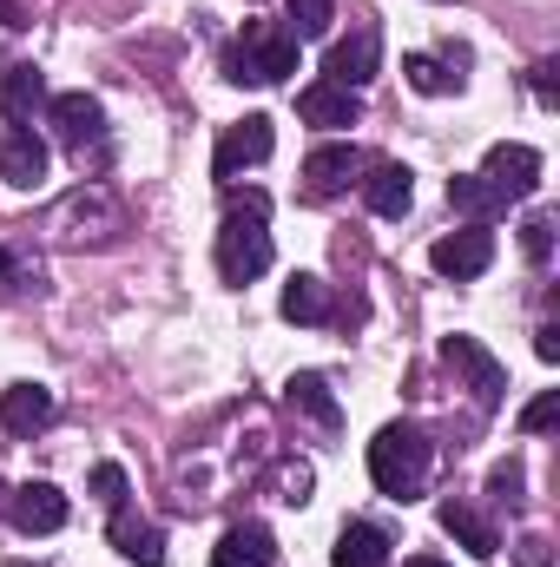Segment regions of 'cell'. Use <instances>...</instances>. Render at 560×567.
<instances>
[{
  "instance_id": "obj_1",
  "label": "cell",
  "mask_w": 560,
  "mask_h": 567,
  "mask_svg": "<svg viewBox=\"0 0 560 567\" xmlns=\"http://www.w3.org/2000/svg\"><path fill=\"white\" fill-rule=\"evenodd\" d=\"M428 468H435V442L416 423L376 429V442H370V482L390 502H416L422 488H428Z\"/></svg>"
},
{
  "instance_id": "obj_2",
  "label": "cell",
  "mask_w": 560,
  "mask_h": 567,
  "mask_svg": "<svg viewBox=\"0 0 560 567\" xmlns=\"http://www.w3.org/2000/svg\"><path fill=\"white\" fill-rule=\"evenodd\" d=\"M290 73H297L290 27H278V20H245V33L225 53V80H238V86H278Z\"/></svg>"
},
{
  "instance_id": "obj_3",
  "label": "cell",
  "mask_w": 560,
  "mask_h": 567,
  "mask_svg": "<svg viewBox=\"0 0 560 567\" xmlns=\"http://www.w3.org/2000/svg\"><path fill=\"white\" fill-rule=\"evenodd\" d=\"M265 218H271V212H245V205L225 212V225H218V278L225 284H251V278L271 271L278 245H271Z\"/></svg>"
},
{
  "instance_id": "obj_4",
  "label": "cell",
  "mask_w": 560,
  "mask_h": 567,
  "mask_svg": "<svg viewBox=\"0 0 560 567\" xmlns=\"http://www.w3.org/2000/svg\"><path fill=\"white\" fill-rule=\"evenodd\" d=\"M86 225H100V245H113V238L126 231V212L113 205V192H100V185H86V192H73V198H60V212H53V231H60L66 245H86Z\"/></svg>"
},
{
  "instance_id": "obj_5",
  "label": "cell",
  "mask_w": 560,
  "mask_h": 567,
  "mask_svg": "<svg viewBox=\"0 0 560 567\" xmlns=\"http://www.w3.org/2000/svg\"><path fill=\"white\" fill-rule=\"evenodd\" d=\"M442 363L468 377V390H475L481 410H501V396H508V370H501V357H495L488 343H475V337H442Z\"/></svg>"
},
{
  "instance_id": "obj_6",
  "label": "cell",
  "mask_w": 560,
  "mask_h": 567,
  "mask_svg": "<svg viewBox=\"0 0 560 567\" xmlns=\"http://www.w3.org/2000/svg\"><path fill=\"white\" fill-rule=\"evenodd\" d=\"M481 185H488L501 205L535 198V192H541V152H535V145H495V152L481 158Z\"/></svg>"
},
{
  "instance_id": "obj_7",
  "label": "cell",
  "mask_w": 560,
  "mask_h": 567,
  "mask_svg": "<svg viewBox=\"0 0 560 567\" xmlns=\"http://www.w3.org/2000/svg\"><path fill=\"white\" fill-rule=\"evenodd\" d=\"M428 265L455 284L481 278V271L495 265V231H488V225H462V231H448V238L428 245Z\"/></svg>"
},
{
  "instance_id": "obj_8",
  "label": "cell",
  "mask_w": 560,
  "mask_h": 567,
  "mask_svg": "<svg viewBox=\"0 0 560 567\" xmlns=\"http://www.w3.org/2000/svg\"><path fill=\"white\" fill-rule=\"evenodd\" d=\"M376 73H383V40H376V27H356L350 40H336V47L323 53V80H330V86L363 93Z\"/></svg>"
},
{
  "instance_id": "obj_9",
  "label": "cell",
  "mask_w": 560,
  "mask_h": 567,
  "mask_svg": "<svg viewBox=\"0 0 560 567\" xmlns=\"http://www.w3.org/2000/svg\"><path fill=\"white\" fill-rule=\"evenodd\" d=\"M271 145H278V126H271L265 113H251V120L225 126V140H218V152H211V172H218V178H238L245 165H265Z\"/></svg>"
},
{
  "instance_id": "obj_10",
  "label": "cell",
  "mask_w": 560,
  "mask_h": 567,
  "mask_svg": "<svg viewBox=\"0 0 560 567\" xmlns=\"http://www.w3.org/2000/svg\"><path fill=\"white\" fill-rule=\"evenodd\" d=\"M363 172H370L363 145H317V152L303 158V185H310L317 198H336V192H350V178H363Z\"/></svg>"
},
{
  "instance_id": "obj_11",
  "label": "cell",
  "mask_w": 560,
  "mask_h": 567,
  "mask_svg": "<svg viewBox=\"0 0 560 567\" xmlns=\"http://www.w3.org/2000/svg\"><path fill=\"white\" fill-rule=\"evenodd\" d=\"M46 126H53L66 145L86 152V145L106 133V106H100L93 93H53V100H46Z\"/></svg>"
},
{
  "instance_id": "obj_12",
  "label": "cell",
  "mask_w": 560,
  "mask_h": 567,
  "mask_svg": "<svg viewBox=\"0 0 560 567\" xmlns=\"http://www.w3.org/2000/svg\"><path fill=\"white\" fill-rule=\"evenodd\" d=\"M297 120H303V126H323V133H343V126H356V120H363V100H356L350 86L317 80V86H303V93H297Z\"/></svg>"
},
{
  "instance_id": "obj_13",
  "label": "cell",
  "mask_w": 560,
  "mask_h": 567,
  "mask_svg": "<svg viewBox=\"0 0 560 567\" xmlns=\"http://www.w3.org/2000/svg\"><path fill=\"white\" fill-rule=\"evenodd\" d=\"M0 178H7L13 192H33V185L46 178V140H40L33 126H7V133H0Z\"/></svg>"
},
{
  "instance_id": "obj_14",
  "label": "cell",
  "mask_w": 560,
  "mask_h": 567,
  "mask_svg": "<svg viewBox=\"0 0 560 567\" xmlns=\"http://www.w3.org/2000/svg\"><path fill=\"white\" fill-rule=\"evenodd\" d=\"M53 390L46 383H7L0 390V429L7 435H40V429L53 423Z\"/></svg>"
},
{
  "instance_id": "obj_15",
  "label": "cell",
  "mask_w": 560,
  "mask_h": 567,
  "mask_svg": "<svg viewBox=\"0 0 560 567\" xmlns=\"http://www.w3.org/2000/svg\"><path fill=\"white\" fill-rule=\"evenodd\" d=\"M13 528H20V535H60V528H66V495H60L53 482L13 488Z\"/></svg>"
},
{
  "instance_id": "obj_16",
  "label": "cell",
  "mask_w": 560,
  "mask_h": 567,
  "mask_svg": "<svg viewBox=\"0 0 560 567\" xmlns=\"http://www.w3.org/2000/svg\"><path fill=\"white\" fill-rule=\"evenodd\" d=\"M46 100H53V93H46V73H40V66H27V60H20V66H0V120H7V126H27Z\"/></svg>"
},
{
  "instance_id": "obj_17",
  "label": "cell",
  "mask_w": 560,
  "mask_h": 567,
  "mask_svg": "<svg viewBox=\"0 0 560 567\" xmlns=\"http://www.w3.org/2000/svg\"><path fill=\"white\" fill-rule=\"evenodd\" d=\"M211 567H278V542L265 522H238L225 528V542L211 548Z\"/></svg>"
},
{
  "instance_id": "obj_18",
  "label": "cell",
  "mask_w": 560,
  "mask_h": 567,
  "mask_svg": "<svg viewBox=\"0 0 560 567\" xmlns=\"http://www.w3.org/2000/svg\"><path fill=\"white\" fill-rule=\"evenodd\" d=\"M363 198H370L376 218H409V205H416V172H409V165H370Z\"/></svg>"
},
{
  "instance_id": "obj_19",
  "label": "cell",
  "mask_w": 560,
  "mask_h": 567,
  "mask_svg": "<svg viewBox=\"0 0 560 567\" xmlns=\"http://www.w3.org/2000/svg\"><path fill=\"white\" fill-rule=\"evenodd\" d=\"M113 548L133 567H165V528L158 522H139L133 508H113Z\"/></svg>"
},
{
  "instance_id": "obj_20",
  "label": "cell",
  "mask_w": 560,
  "mask_h": 567,
  "mask_svg": "<svg viewBox=\"0 0 560 567\" xmlns=\"http://www.w3.org/2000/svg\"><path fill=\"white\" fill-rule=\"evenodd\" d=\"M330 567H390V535L376 522H350L330 548Z\"/></svg>"
},
{
  "instance_id": "obj_21",
  "label": "cell",
  "mask_w": 560,
  "mask_h": 567,
  "mask_svg": "<svg viewBox=\"0 0 560 567\" xmlns=\"http://www.w3.org/2000/svg\"><path fill=\"white\" fill-rule=\"evenodd\" d=\"M283 317H290V323H330V317H336L330 284L317 278V271H297V278L283 284Z\"/></svg>"
},
{
  "instance_id": "obj_22",
  "label": "cell",
  "mask_w": 560,
  "mask_h": 567,
  "mask_svg": "<svg viewBox=\"0 0 560 567\" xmlns=\"http://www.w3.org/2000/svg\"><path fill=\"white\" fill-rule=\"evenodd\" d=\"M442 528L475 555V561H488L495 548H501V535H495V522L481 515V508H468V502H442Z\"/></svg>"
},
{
  "instance_id": "obj_23",
  "label": "cell",
  "mask_w": 560,
  "mask_h": 567,
  "mask_svg": "<svg viewBox=\"0 0 560 567\" xmlns=\"http://www.w3.org/2000/svg\"><path fill=\"white\" fill-rule=\"evenodd\" d=\"M448 205H455L462 218H475V225H488V218H501V212H508V205L481 185V172H455V178H448Z\"/></svg>"
},
{
  "instance_id": "obj_24",
  "label": "cell",
  "mask_w": 560,
  "mask_h": 567,
  "mask_svg": "<svg viewBox=\"0 0 560 567\" xmlns=\"http://www.w3.org/2000/svg\"><path fill=\"white\" fill-rule=\"evenodd\" d=\"M283 396H290V410H303V416H317L323 429H336V396H330V383H323L317 370H297V377L283 383Z\"/></svg>"
},
{
  "instance_id": "obj_25",
  "label": "cell",
  "mask_w": 560,
  "mask_h": 567,
  "mask_svg": "<svg viewBox=\"0 0 560 567\" xmlns=\"http://www.w3.org/2000/svg\"><path fill=\"white\" fill-rule=\"evenodd\" d=\"M403 80H409L416 93H428V100L462 86V73H448V66H442V60H428V53H409V60H403Z\"/></svg>"
},
{
  "instance_id": "obj_26",
  "label": "cell",
  "mask_w": 560,
  "mask_h": 567,
  "mask_svg": "<svg viewBox=\"0 0 560 567\" xmlns=\"http://www.w3.org/2000/svg\"><path fill=\"white\" fill-rule=\"evenodd\" d=\"M290 7V40H323L336 20V0H283Z\"/></svg>"
},
{
  "instance_id": "obj_27",
  "label": "cell",
  "mask_w": 560,
  "mask_h": 567,
  "mask_svg": "<svg viewBox=\"0 0 560 567\" xmlns=\"http://www.w3.org/2000/svg\"><path fill=\"white\" fill-rule=\"evenodd\" d=\"M521 251H528V265H548V258H554V218H548V212H535V218L521 225Z\"/></svg>"
},
{
  "instance_id": "obj_28",
  "label": "cell",
  "mask_w": 560,
  "mask_h": 567,
  "mask_svg": "<svg viewBox=\"0 0 560 567\" xmlns=\"http://www.w3.org/2000/svg\"><path fill=\"white\" fill-rule=\"evenodd\" d=\"M93 495H100L106 508H126V495H133L126 468H120V462H100V468H93Z\"/></svg>"
},
{
  "instance_id": "obj_29",
  "label": "cell",
  "mask_w": 560,
  "mask_h": 567,
  "mask_svg": "<svg viewBox=\"0 0 560 567\" xmlns=\"http://www.w3.org/2000/svg\"><path fill=\"white\" fill-rule=\"evenodd\" d=\"M554 416H560V390H541V396L521 410V429H528V435H541V429H554Z\"/></svg>"
},
{
  "instance_id": "obj_30",
  "label": "cell",
  "mask_w": 560,
  "mask_h": 567,
  "mask_svg": "<svg viewBox=\"0 0 560 567\" xmlns=\"http://www.w3.org/2000/svg\"><path fill=\"white\" fill-rule=\"evenodd\" d=\"M515 561L521 567H554V542H548V535H521V542H515Z\"/></svg>"
},
{
  "instance_id": "obj_31",
  "label": "cell",
  "mask_w": 560,
  "mask_h": 567,
  "mask_svg": "<svg viewBox=\"0 0 560 567\" xmlns=\"http://www.w3.org/2000/svg\"><path fill=\"white\" fill-rule=\"evenodd\" d=\"M488 495H495V502H521V462H501V468L488 475Z\"/></svg>"
},
{
  "instance_id": "obj_32",
  "label": "cell",
  "mask_w": 560,
  "mask_h": 567,
  "mask_svg": "<svg viewBox=\"0 0 560 567\" xmlns=\"http://www.w3.org/2000/svg\"><path fill=\"white\" fill-rule=\"evenodd\" d=\"M283 502L297 508V502H310V468L297 462V468H283Z\"/></svg>"
},
{
  "instance_id": "obj_33",
  "label": "cell",
  "mask_w": 560,
  "mask_h": 567,
  "mask_svg": "<svg viewBox=\"0 0 560 567\" xmlns=\"http://www.w3.org/2000/svg\"><path fill=\"white\" fill-rule=\"evenodd\" d=\"M535 357H541V363H560V330H554V323H541V330H535Z\"/></svg>"
},
{
  "instance_id": "obj_34",
  "label": "cell",
  "mask_w": 560,
  "mask_h": 567,
  "mask_svg": "<svg viewBox=\"0 0 560 567\" xmlns=\"http://www.w3.org/2000/svg\"><path fill=\"white\" fill-rule=\"evenodd\" d=\"M535 93H541V106H554V66H535Z\"/></svg>"
},
{
  "instance_id": "obj_35",
  "label": "cell",
  "mask_w": 560,
  "mask_h": 567,
  "mask_svg": "<svg viewBox=\"0 0 560 567\" xmlns=\"http://www.w3.org/2000/svg\"><path fill=\"white\" fill-rule=\"evenodd\" d=\"M0 284H20V265H13L7 251H0Z\"/></svg>"
},
{
  "instance_id": "obj_36",
  "label": "cell",
  "mask_w": 560,
  "mask_h": 567,
  "mask_svg": "<svg viewBox=\"0 0 560 567\" xmlns=\"http://www.w3.org/2000/svg\"><path fill=\"white\" fill-rule=\"evenodd\" d=\"M403 567H448V561H435V555H416V561H403Z\"/></svg>"
},
{
  "instance_id": "obj_37",
  "label": "cell",
  "mask_w": 560,
  "mask_h": 567,
  "mask_svg": "<svg viewBox=\"0 0 560 567\" xmlns=\"http://www.w3.org/2000/svg\"><path fill=\"white\" fill-rule=\"evenodd\" d=\"M7 567H27V561H7Z\"/></svg>"
}]
</instances>
